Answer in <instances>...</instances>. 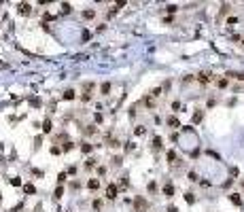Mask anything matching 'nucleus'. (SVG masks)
Masks as SVG:
<instances>
[{
    "mask_svg": "<svg viewBox=\"0 0 244 212\" xmlns=\"http://www.w3.org/2000/svg\"><path fill=\"white\" fill-rule=\"evenodd\" d=\"M147 189H149L151 193H155V191H157V184H155V182H149V187H147Z\"/></svg>",
    "mask_w": 244,
    "mask_h": 212,
    "instance_id": "30",
    "label": "nucleus"
},
{
    "mask_svg": "<svg viewBox=\"0 0 244 212\" xmlns=\"http://www.w3.org/2000/svg\"><path fill=\"white\" fill-rule=\"evenodd\" d=\"M166 11H168V13H176V11H178V6H176V4H168V6H166Z\"/></svg>",
    "mask_w": 244,
    "mask_h": 212,
    "instance_id": "27",
    "label": "nucleus"
},
{
    "mask_svg": "<svg viewBox=\"0 0 244 212\" xmlns=\"http://www.w3.org/2000/svg\"><path fill=\"white\" fill-rule=\"evenodd\" d=\"M119 144H121V142H119L117 138H113V136H108V138H106V146H111V148H117Z\"/></svg>",
    "mask_w": 244,
    "mask_h": 212,
    "instance_id": "8",
    "label": "nucleus"
},
{
    "mask_svg": "<svg viewBox=\"0 0 244 212\" xmlns=\"http://www.w3.org/2000/svg\"><path fill=\"white\" fill-rule=\"evenodd\" d=\"M51 129H53L51 121H49V119H45V121H43V131H45V134H51Z\"/></svg>",
    "mask_w": 244,
    "mask_h": 212,
    "instance_id": "11",
    "label": "nucleus"
},
{
    "mask_svg": "<svg viewBox=\"0 0 244 212\" xmlns=\"http://www.w3.org/2000/svg\"><path fill=\"white\" fill-rule=\"evenodd\" d=\"M62 195H64V187H57V189H55V195H53V197H55V199H60Z\"/></svg>",
    "mask_w": 244,
    "mask_h": 212,
    "instance_id": "26",
    "label": "nucleus"
},
{
    "mask_svg": "<svg viewBox=\"0 0 244 212\" xmlns=\"http://www.w3.org/2000/svg\"><path fill=\"white\" fill-rule=\"evenodd\" d=\"M94 165H96V159H94V157H89L87 161H85V170H92Z\"/></svg>",
    "mask_w": 244,
    "mask_h": 212,
    "instance_id": "21",
    "label": "nucleus"
},
{
    "mask_svg": "<svg viewBox=\"0 0 244 212\" xmlns=\"http://www.w3.org/2000/svg\"><path fill=\"white\" fill-rule=\"evenodd\" d=\"M166 157H168V161H170V163H174V161H176V153H174V151H168Z\"/></svg>",
    "mask_w": 244,
    "mask_h": 212,
    "instance_id": "23",
    "label": "nucleus"
},
{
    "mask_svg": "<svg viewBox=\"0 0 244 212\" xmlns=\"http://www.w3.org/2000/svg\"><path fill=\"white\" fill-rule=\"evenodd\" d=\"M202 119H204V112L202 110H195L193 112V123H202Z\"/></svg>",
    "mask_w": 244,
    "mask_h": 212,
    "instance_id": "14",
    "label": "nucleus"
},
{
    "mask_svg": "<svg viewBox=\"0 0 244 212\" xmlns=\"http://www.w3.org/2000/svg\"><path fill=\"white\" fill-rule=\"evenodd\" d=\"M161 144H164V140H161L159 136H155V138H153V148H155V151H159V148H161Z\"/></svg>",
    "mask_w": 244,
    "mask_h": 212,
    "instance_id": "12",
    "label": "nucleus"
},
{
    "mask_svg": "<svg viewBox=\"0 0 244 212\" xmlns=\"http://www.w3.org/2000/svg\"><path fill=\"white\" fill-rule=\"evenodd\" d=\"M111 163H113V165H121V157H113Z\"/></svg>",
    "mask_w": 244,
    "mask_h": 212,
    "instance_id": "33",
    "label": "nucleus"
},
{
    "mask_svg": "<svg viewBox=\"0 0 244 212\" xmlns=\"http://www.w3.org/2000/svg\"><path fill=\"white\" fill-rule=\"evenodd\" d=\"M185 201H187V204H193V201H195L193 193H185Z\"/></svg>",
    "mask_w": 244,
    "mask_h": 212,
    "instance_id": "24",
    "label": "nucleus"
},
{
    "mask_svg": "<svg viewBox=\"0 0 244 212\" xmlns=\"http://www.w3.org/2000/svg\"><path fill=\"white\" fill-rule=\"evenodd\" d=\"M94 208L100 210V208H102V201H100V199H94Z\"/></svg>",
    "mask_w": 244,
    "mask_h": 212,
    "instance_id": "32",
    "label": "nucleus"
},
{
    "mask_svg": "<svg viewBox=\"0 0 244 212\" xmlns=\"http://www.w3.org/2000/svg\"><path fill=\"white\" fill-rule=\"evenodd\" d=\"M242 45H244V38H242Z\"/></svg>",
    "mask_w": 244,
    "mask_h": 212,
    "instance_id": "41",
    "label": "nucleus"
},
{
    "mask_svg": "<svg viewBox=\"0 0 244 212\" xmlns=\"http://www.w3.org/2000/svg\"><path fill=\"white\" fill-rule=\"evenodd\" d=\"M142 104H144V106H149V108H153V106H155V102H153V98H151V95H147V98L142 100Z\"/></svg>",
    "mask_w": 244,
    "mask_h": 212,
    "instance_id": "20",
    "label": "nucleus"
},
{
    "mask_svg": "<svg viewBox=\"0 0 244 212\" xmlns=\"http://www.w3.org/2000/svg\"><path fill=\"white\" fill-rule=\"evenodd\" d=\"M70 11H72V4H70V2H62V13L68 15Z\"/></svg>",
    "mask_w": 244,
    "mask_h": 212,
    "instance_id": "17",
    "label": "nucleus"
},
{
    "mask_svg": "<svg viewBox=\"0 0 244 212\" xmlns=\"http://www.w3.org/2000/svg\"><path fill=\"white\" fill-rule=\"evenodd\" d=\"M117 193H119V187H117L115 182H111V184L106 187V199H115Z\"/></svg>",
    "mask_w": 244,
    "mask_h": 212,
    "instance_id": "2",
    "label": "nucleus"
},
{
    "mask_svg": "<svg viewBox=\"0 0 244 212\" xmlns=\"http://www.w3.org/2000/svg\"><path fill=\"white\" fill-rule=\"evenodd\" d=\"M111 81H104L102 85H100V91H102V95H108V93H111Z\"/></svg>",
    "mask_w": 244,
    "mask_h": 212,
    "instance_id": "7",
    "label": "nucleus"
},
{
    "mask_svg": "<svg viewBox=\"0 0 244 212\" xmlns=\"http://www.w3.org/2000/svg\"><path fill=\"white\" fill-rule=\"evenodd\" d=\"M9 182H11V187H21V178H19V176H13Z\"/></svg>",
    "mask_w": 244,
    "mask_h": 212,
    "instance_id": "18",
    "label": "nucleus"
},
{
    "mask_svg": "<svg viewBox=\"0 0 244 212\" xmlns=\"http://www.w3.org/2000/svg\"><path fill=\"white\" fill-rule=\"evenodd\" d=\"M144 134V125H136V136H142Z\"/></svg>",
    "mask_w": 244,
    "mask_h": 212,
    "instance_id": "29",
    "label": "nucleus"
},
{
    "mask_svg": "<svg viewBox=\"0 0 244 212\" xmlns=\"http://www.w3.org/2000/svg\"><path fill=\"white\" fill-rule=\"evenodd\" d=\"M168 212H178V210H176V206H168Z\"/></svg>",
    "mask_w": 244,
    "mask_h": 212,
    "instance_id": "38",
    "label": "nucleus"
},
{
    "mask_svg": "<svg viewBox=\"0 0 244 212\" xmlns=\"http://www.w3.org/2000/svg\"><path fill=\"white\" fill-rule=\"evenodd\" d=\"M227 11H229V4H223V8H221V15H225Z\"/></svg>",
    "mask_w": 244,
    "mask_h": 212,
    "instance_id": "37",
    "label": "nucleus"
},
{
    "mask_svg": "<svg viewBox=\"0 0 244 212\" xmlns=\"http://www.w3.org/2000/svg\"><path fill=\"white\" fill-rule=\"evenodd\" d=\"M19 208H21V204L17 206V208H11V210H6V212H17V210H19Z\"/></svg>",
    "mask_w": 244,
    "mask_h": 212,
    "instance_id": "39",
    "label": "nucleus"
},
{
    "mask_svg": "<svg viewBox=\"0 0 244 212\" xmlns=\"http://www.w3.org/2000/svg\"><path fill=\"white\" fill-rule=\"evenodd\" d=\"M83 131L92 136V134H96V127H94V125H85V129H83Z\"/></svg>",
    "mask_w": 244,
    "mask_h": 212,
    "instance_id": "25",
    "label": "nucleus"
},
{
    "mask_svg": "<svg viewBox=\"0 0 244 212\" xmlns=\"http://www.w3.org/2000/svg\"><path fill=\"white\" fill-rule=\"evenodd\" d=\"M66 178H68V174H66V172H60V174H57V187H62V184L66 182Z\"/></svg>",
    "mask_w": 244,
    "mask_h": 212,
    "instance_id": "13",
    "label": "nucleus"
},
{
    "mask_svg": "<svg viewBox=\"0 0 244 212\" xmlns=\"http://www.w3.org/2000/svg\"><path fill=\"white\" fill-rule=\"evenodd\" d=\"M229 201H231V204H236V206H242V197L238 195V193H231V195H229Z\"/></svg>",
    "mask_w": 244,
    "mask_h": 212,
    "instance_id": "9",
    "label": "nucleus"
},
{
    "mask_svg": "<svg viewBox=\"0 0 244 212\" xmlns=\"http://www.w3.org/2000/svg\"><path fill=\"white\" fill-rule=\"evenodd\" d=\"M166 123H168V125L172 127V129H178V127H180V121H178L176 117H168V119H166Z\"/></svg>",
    "mask_w": 244,
    "mask_h": 212,
    "instance_id": "5",
    "label": "nucleus"
},
{
    "mask_svg": "<svg viewBox=\"0 0 244 212\" xmlns=\"http://www.w3.org/2000/svg\"><path fill=\"white\" fill-rule=\"evenodd\" d=\"M189 180L195 182V180H197V174H195V172H189Z\"/></svg>",
    "mask_w": 244,
    "mask_h": 212,
    "instance_id": "35",
    "label": "nucleus"
},
{
    "mask_svg": "<svg viewBox=\"0 0 244 212\" xmlns=\"http://www.w3.org/2000/svg\"><path fill=\"white\" fill-rule=\"evenodd\" d=\"M216 85H219L221 89H223V87H227V78H219V81H216Z\"/></svg>",
    "mask_w": 244,
    "mask_h": 212,
    "instance_id": "28",
    "label": "nucleus"
},
{
    "mask_svg": "<svg viewBox=\"0 0 244 212\" xmlns=\"http://www.w3.org/2000/svg\"><path fill=\"white\" fill-rule=\"evenodd\" d=\"M83 17H85V19H92V17H96V11L87 8V11H83Z\"/></svg>",
    "mask_w": 244,
    "mask_h": 212,
    "instance_id": "22",
    "label": "nucleus"
},
{
    "mask_svg": "<svg viewBox=\"0 0 244 212\" xmlns=\"http://www.w3.org/2000/svg\"><path fill=\"white\" fill-rule=\"evenodd\" d=\"M81 151H83V153H87V155H89V153L94 151V146L89 144V142H83V144H81Z\"/></svg>",
    "mask_w": 244,
    "mask_h": 212,
    "instance_id": "15",
    "label": "nucleus"
},
{
    "mask_svg": "<svg viewBox=\"0 0 244 212\" xmlns=\"http://www.w3.org/2000/svg\"><path fill=\"white\" fill-rule=\"evenodd\" d=\"M72 146H74V144H72V142H66V144H64V153H68V151H70Z\"/></svg>",
    "mask_w": 244,
    "mask_h": 212,
    "instance_id": "34",
    "label": "nucleus"
},
{
    "mask_svg": "<svg viewBox=\"0 0 244 212\" xmlns=\"http://www.w3.org/2000/svg\"><path fill=\"white\" fill-rule=\"evenodd\" d=\"M0 199H2V193H0Z\"/></svg>",
    "mask_w": 244,
    "mask_h": 212,
    "instance_id": "40",
    "label": "nucleus"
},
{
    "mask_svg": "<svg viewBox=\"0 0 244 212\" xmlns=\"http://www.w3.org/2000/svg\"><path fill=\"white\" fill-rule=\"evenodd\" d=\"M87 187L92 189V191H98V189H100V178H89L87 180Z\"/></svg>",
    "mask_w": 244,
    "mask_h": 212,
    "instance_id": "4",
    "label": "nucleus"
},
{
    "mask_svg": "<svg viewBox=\"0 0 244 212\" xmlns=\"http://www.w3.org/2000/svg\"><path fill=\"white\" fill-rule=\"evenodd\" d=\"M161 193H164L166 197H172V195H174V187H172V184L168 182V184H164V189H161Z\"/></svg>",
    "mask_w": 244,
    "mask_h": 212,
    "instance_id": "6",
    "label": "nucleus"
},
{
    "mask_svg": "<svg viewBox=\"0 0 244 212\" xmlns=\"http://www.w3.org/2000/svg\"><path fill=\"white\" fill-rule=\"evenodd\" d=\"M51 153H53V155H60L62 148H60V146H51Z\"/></svg>",
    "mask_w": 244,
    "mask_h": 212,
    "instance_id": "31",
    "label": "nucleus"
},
{
    "mask_svg": "<svg viewBox=\"0 0 244 212\" xmlns=\"http://www.w3.org/2000/svg\"><path fill=\"white\" fill-rule=\"evenodd\" d=\"M132 206H134V212H149V201L144 199L142 195H136V197H134Z\"/></svg>",
    "mask_w": 244,
    "mask_h": 212,
    "instance_id": "1",
    "label": "nucleus"
},
{
    "mask_svg": "<svg viewBox=\"0 0 244 212\" xmlns=\"http://www.w3.org/2000/svg\"><path fill=\"white\" fill-rule=\"evenodd\" d=\"M197 81H200V83H208L210 81V72H200V74H197Z\"/></svg>",
    "mask_w": 244,
    "mask_h": 212,
    "instance_id": "10",
    "label": "nucleus"
},
{
    "mask_svg": "<svg viewBox=\"0 0 244 212\" xmlns=\"http://www.w3.org/2000/svg\"><path fill=\"white\" fill-rule=\"evenodd\" d=\"M121 187H128V176H121Z\"/></svg>",
    "mask_w": 244,
    "mask_h": 212,
    "instance_id": "36",
    "label": "nucleus"
},
{
    "mask_svg": "<svg viewBox=\"0 0 244 212\" xmlns=\"http://www.w3.org/2000/svg\"><path fill=\"white\" fill-rule=\"evenodd\" d=\"M23 191L30 195V193H36V187H34V184H30V182H26V184H23Z\"/></svg>",
    "mask_w": 244,
    "mask_h": 212,
    "instance_id": "16",
    "label": "nucleus"
},
{
    "mask_svg": "<svg viewBox=\"0 0 244 212\" xmlns=\"http://www.w3.org/2000/svg\"><path fill=\"white\" fill-rule=\"evenodd\" d=\"M19 13H21V15H32V4L21 2V4H19Z\"/></svg>",
    "mask_w": 244,
    "mask_h": 212,
    "instance_id": "3",
    "label": "nucleus"
},
{
    "mask_svg": "<svg viewBox=\"0 0 244 212\" xmlns=\"http://www.w3.org/2000/svg\"><path fill=\"white\" fill-rule=\"evenodd\" d=\"M64 100H74V89H66L64 91Z\"/></svg>",
    "mask_w": 244,
    "mask_h": 212,
    "instance_id": "19",
    "label": "nucleus"
}]
</instances>
